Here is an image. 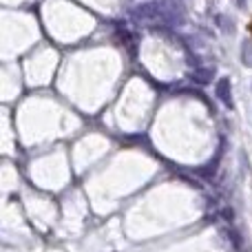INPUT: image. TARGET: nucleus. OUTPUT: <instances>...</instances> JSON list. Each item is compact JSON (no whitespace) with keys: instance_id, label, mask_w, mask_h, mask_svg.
<instances>
[{"instance_id":"1","label":"nucleus","mask_w":252,"mask_h":252,"mask_svg":"<svg viewBox=\"0 0 252 252\" xmlns=\"http://www.w3.org/2000/svg\"><path fill=\"white\" fill-rule=\"evenodd\" d=\"M248 31H250V35H252V20H250V25H248Z\"/></svg>"}]
</instances>
